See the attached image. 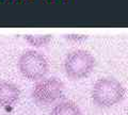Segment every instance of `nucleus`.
<instances>
[{
    "label": "nucleus",
    "mask_w": 128,
    "mask_h": 115,
    "mask_svg": "<svg viewBox=\"0 0 128 115\" xmlns=\"http://www.w3.org/2000/svg\"><path fill=\"white\" fill-rule=\"evenodd\" d=\"M95 66V59L89 51L77 49L70 52L64 61V70L66 76L73 79L86 78L93 71Z\"/></svg>",
    "instance_id": "obj_2"
},
{
    "label": "nucleus",
    "mask_w": 128,
    "mask_h": 115,
    "mask_svg": "<svg viewBox=\"0 0 128 115\" xmlns=\"http://www.w3.org/2000/svg\"><path fill=\"white\" fill-rule=\"evenodd\" d=\"M50 39L48 36H27V41L34 46H42Z\"/></svg>",
    "instance_id": "obj_7"
},
{
    "label": "nucleus",
    "mask_w": 128,
    "mask_h": 115,
    "mask_svg": "<svg viewBox=\"0 0 128 115\" xmlns=\"http://www.w3.org/2000/svg\"><path fill=\"white\" fill-rule=\"evenodd\" d=\"M50 115H82V112L75 102L67 100L56 105Z\"/></svg>",
    "instance_id": "obj_6"
},
{
    "label": "nucleus",
    "mask_w": 128,
    "mask_h": 115,
    "mask_svg": "<svg viewBox=\"0 0 128 115\" xmlns=\"http://www.w3.org/2000/svg\"><path fill=\"white\" fill-rule=\"evenodd\" d=\"M125 88L114 78H102L95 82L92 89V99L100 108H110L123 100Z\"/></svg>",
    "instance_id": "obj_1"
},
{
    "label": "nucleus",
    "mask_w": 128,
    "mask_h": 115,
    "mask_svg": "<svg viewBox=\"0 0 128 115\" xmlns=\"http://www.w3.org/2000/svg\"><path fill=\"white\" fill-rule=\"evenodd\" d=\"M64 91L63 82L58 78H44L34 85L31 96L38 105L48 106L54 104L62 96Z\"/></svg>",
    "instance_id": "obj_4"
},
{
    "label": "nucleus",
    "mask_w": 128,
    "mask_h": 115,
    "mask_svg": "<svg viewBox=\"0 0 128 115\" xmlns=\"http://www.w3.org/2000/svg\"><path fill=\"white\" fill-rule=\"evenodd\" d=\"M20 74L28 80L40 81L44 79L49 70L47 59L35 50L25 51L18 60Z\"/></svg>",
    "instance_id": "obj_3"
},
{
    "label": "nucleus",
    "mask_w": 128,
    "mask_h": 115,
    "mask_svg": "<svg viewBox=\"0 0 128 115\" xmlns=\"http://www.w3.org/2000/svg\"><path fill=\"white\" fill-rule=\"evenodd\" d=\"M20 90L9 81H0V107L8 108L18 101Z\"/></svg>",
    "instance_id": "obj_5"
}]
</instances>
